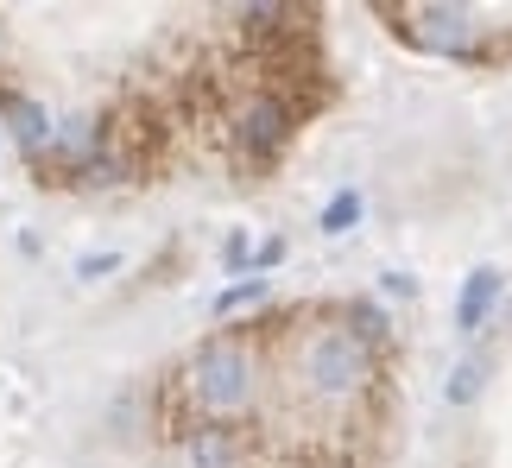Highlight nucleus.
Instances as JSON below:
<instances>
[{"label": "nucleus", "instance_id": "obj_1", "mask_svg": "<svg viewBox=\"0 0 512 468\" xmlns=\"http://www.w3.org/2000/svg\"><path fill=\"white\" fill-rule=\"evenodd\" d=\"M285 7L0 13V127L38 184L140 190L222 159L266 89H298Z\"/></svg>", "mask_w": 512, "mask_h": 468}, {"label": "nucleus", "instance_id": "obj_2", "mask_svg": "<svg viewBox=\"0 0 512 468\" xmlns=\"http://www.w3.org/2000/svg\"><path fill=\"white\" fill-rule=\"evenodd\" d=\"M266 348H279V367L291 374V386H298L304 405H348L354 393H367L373 380V348H361L342 329V317H323V323H304L291 329V336L279 342L272 329H260Z\"/></svg>", "mask_w": 512, "mask_h": 468}, {"label": "nucleus", "instance_id": "obj_3", "mask_svg": "<svg viewBox=\"0 0 512 468\" xmlns=\"http://www.w3.org/2000/svg\"><path fill=\"white\" fill-rule=\"evenodd\" d=\"M392 19H411V26H399L411 45L424 51H443V57H481V26H475V7H392Z\"/></svg>", "mask_w": 512, "mask_h": 468}, {"label": "nucleus", "instance_id": "obj_4", "mask_svg": "<svg viewBox=\"0 0 512 468\" xmlns=\"http://www.w3.org/2000/svg\"><path fill=\"white\" fill-rule=\"evenodd\" d=\"M500 291H506V279H500L494 266H481V272H468V279H462V298H456V329H462V336H481V329H487Z\"/></svg>", "mask_w": 512, "mask_h": 468}, {"label": "nucleus", "instance_id": "obj_5", "mask_svg": "<svg viewBox=\"0 0 512 468\" xmlns=\"http://www.w3.org/2000/svg\"><path fill=\"white\" fill-rule=\"evenodd\" d=\"M342 329H348L361 348H380V342L392 336V323L380 317V304H367V298H361V304H342Z\"/></svg>", "mask_w": 512, "mask_h": 468}, {"label": "nucleus", "instance_id": "obj_6", "mask_svg": "<svg viewBox=\"0 0 512 468\" xmlns=\"http://www.w3.org/2000/svg\"><path fill=\"white\" fill-rule=\"evenodd\" d=\"M481 380H487V367H481V361H462L456 374H449V386H443V399H449V405H468V399L481 393Z\"/></svg>", "mask_w": 512, "mask_h": 468}, {"label": "nucleus", "instance_id": "obj_7", "mask_svg": "<svg viewBox=\"0 0 512 468\" xmlns=\"http://www.w3.org/2000/svg\"><path fill=\"white\" fill-rule=\"evenodd\" d=\"M354 216H361V197H354V190H342V197L323 209V228H329V234H342V228H354Z\"/></svg>", "mask_w": 512, "mask_h": 468}, {"label": "nucleus", "instance_id": "obj_8", "mask_svg": "<svg viewBox=\"0 0 512 468\" xmlns=\"http://www.w3.org/2000/svg\"><path fill=\"white\" fill-rule=\"evenodd\" d=\"M506 323H512V310H506Z\"/></svg>", "mask_w": 512, "mask_h": 468}]
</instances>
